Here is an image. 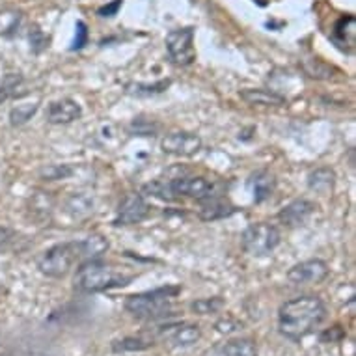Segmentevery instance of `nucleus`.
I'll return each instance as SVG.
<instances>
[{
  "label": "nucleus",
  "instance_id": "f257e3e1",
  "mask_svg": "<svg viewBox=\"0 0 356 356\" xmlns=\"http://www.w3.org/2000/svg\"><path fill=\"white\" fill-rule=\"evenodd\" d=\"M327 308L319 297L304 295L287 300L278 309V330L293 341H300L325 321Z\"/></svg>",
  "mask_w": 356,
  "mask_h": 356
},
{
  "label": "nucleus",
  "instance_id": "f03ea898",
  "mask_svg": "<svg viewBox=\"0 0 356 356\" xmlns=\"http://www.w3.org/2000/svg\"><path fill=\"white\" fill-rule=\"evenodd\" d=\"M144 193L164 200V202H174L177 198H194L202 202V200L213 196L215 185L200 175H181V177H174L170 181H159L157 179V181L147 183L144 185Z\"/></svg>",
  "mask_w": 356,
  "mask_h": 356
},
{
  "label": "nucleus",
  "instance_id": "7ed1b4c3",
  "mask_svg": "<svg viewBox=\"0 0 356 356\" xmlns=\"http://www.w3.org/2000/svg\"><path fill=\"white\" fill-rule=\"evenodd\" d=\"M133 280L131 275L118 273L112 265L97 259H86L81 263L75 275V289L82 293H99L112 287L127 286Z\"/></svg>",
  "mask_w": 356,
  "mask_h": 356
},
{
  "label": "nucleus",
  "instance_id": "20e7f679",
  "mask_svg": "<svg viewBox=\"0 0 356 356\" xmlns=\"http://www.w3.org/2000/svg\"><path fill=\"white\" fill-rule=\"evenodd\" d=\"M179 293V287H161L155 291L136 293L125 298V309L136 319H159L172 314L174 297Z\"/></svg>",
  "mask_w": 356,
  "mask_h": 356
},
{
  "label": "nucleus",
  "instance_id": "39448f33",
  "mask_svg": "<svg viewBox=\"0 0 356 356\" xmlns=\"http://www.w3.org/2000/svg\"><path fill=\"white\" fill-rule=\"evenodd\" d=\"M79 257V245L76 241L73 243H58L51 246L38 257V269L41 275L49 278H64L75 265Z\"/></svg>",
  "mask_w": 356,
  "mask_h": 356
},
{
  "label": "nucleus",
  "instance_id": "423d86ee",
  "mask_svg": "<svg viewBox=\"0 0 356 356\" xmlns=\"http://www.w3.org/2000/svg\"><path fill=\"white\" fill-rule=\"evenodd\" d=\"M282 235L276 226L267 222H256L250 224L241 235V246L246 254L256 257L269 256L278 248Z\"/></svg>",
  "mask_w": 356,
  "mask_h": 356
},
{
  "label": "nucleus",
  "instance_id": "0eeeda50",
  "mask_svg": "<svg viewBox=\"0 0 356 356\" xmlns=\"http://www.w3.org/2000/svg\"><path fill=\"white\" fill-rule=\"evenodd\" d=\"M166 51L170 54V60L175 65H191L196 60V49H194V29L185 26V29L170 30L166 34Z\"/></svg>",
  "mask_w": 356,
  "mask_h": 356
},
{
  "label": "nucleus",
  "instance_id": "6e6552de",
  "mask_svg": "<svg viewBox=\"0 0 356 356\" xmlns=\"http://www.w3.org/2000/svg\"><path fill=\"white\" fill-rule=\"evenodd\" d=\"M330 275L328 263L323 259H306L297 265H293L291 269L287 270V280L291 282L293 286H312V284H321L327 280Z\"/></svg>",
  "mask_w": 356,
  "mask_h": 356
},
{
  "label": "nucleus",
  "instance_id": "1a4fd4ad",
  "mask_svg": "<svg viewBox=\"0 0 356 356\" xmlns=\"http://www.w3.org/2000/svg\"><path fill=\"white\" fill-rule=\"evenodd\" d=\"M149 215V205L146 204L144 196L138 193H129L118 205L116 216H114V226H133L146 220Z\"/></svg>",
  "mask_w": 356,
  "mask_h": 356
},
{
  "label": "nucleus",
  "instance_id": "9d476101",
  "mask_svg": "<svg viewBox=\"0 0 356 356\" xmlns=\"http://www.w3.org/2000/svg\"><path fill=\"white\" fill-rule=\"evenodd\" d=\"M161 149L166 155H174V157H193L202 149V138L196 133L174 131L164 135L161 140Z\"/></svg>",
  "mask_w": 356,
  "mask_h": 356
},
{
  "label": "nucleus",
  "instance_id": "9b49d317",
  "mask_svg": "<svg viewBox=\"0 0 356 356\" xmlns=\"http://www.w3.org/2000/svg\"><path fill=\"white\" fill-rule=\"evenodd\" d=\"M314 211H316L314 202H309L306 198L293 200L291 204L282 207L280 213H278V220L287 228H298V226H304L308 222L309 216L314 215Z\"/></svg>",
  "mask_w": 356,
  "mask_h": 356
},
{
  "label": "nucleus",
  "instance_id": "f8f14e48",
  "mask_svg": "<svg viewBox=\"0 0 356 356\" xmlns=\"http://www.w3.org/2000/svg\"><path fill=\"white\" fill-rule=\"evenodd\" d=\"M81 116V105L75 99H70V97L49 103L47 114H45V118H47V122L51 125H67V123H73Z\"/></svg>",
  "mask_w": 356,
  "mask_h": 356
},
{
  "label": "nucleus",
  "instance_id": "ddd939ff",
  "mask_svg": "<svg viewBox=\"0 0 356 356\" xmlns=\"http://www.w3.org/2000/svg\"><path fill=\"white\" fill-rule=\"evenodd\" d=\"M161 334L175 347H191L202 338V330L198 325H168V327H163Z\"/></svg>",
  "mask_w": 356,
  "mask_h": 356
},
{
  "label": "nucleus",
  "instance_id": "4468645a",
  "mask_svg": "<svg viewBox=\"0 0 356 356\" xmlns=\"http://www.w3.org/2000/svg\"><path fill=\"white\" fill-rule=\"evenodd\" d=\"M241 99L252 106H284L286 97L267 88H246L239 92Z\"/></svg>",
  "mask_w": 356,
  "mask_h": 356
},
{
  "label": "nucleus",
  "instance_id": "2eb2a0df",
  "mask_svg": "<svg viewBox=\"0 0 356 356\" xmlns=\"http://www.w3.org/2000/svg\"><path fill=\"white\" fill-rule=\"evenodd\" d=\"M248 187H250L252 194H254V202L256 204H263L273 196L276 188L275 175L270 174L269 170H257L248 177Z\"/></svg>",
  "mask_w": 356,
  "mask_h": 356
},
{
  "label": "nucleus",
  "instance_id": "dca6fc26",
  "mask_svg": "<svg viewBox=\"0 0 356 356\" xmlns=\"http://www.w3.org/2000/svg\"><path fill=\"white\" fill-rule=\"evenodd\" d=\"M200 211L198 216L205 222H213V220H220V218H228L235 213V207L229 204L228 200L224 198H216L215 194L205 198L200 202Z\"/></svg>",
  "mask_w": 356,
  "mask_h": 356
},
{
  "label": "nucleus",
  "instance_id": "f3484780",
  "mask_svg": "<svg viewBox=\"0 0 356 356\" xmlns=\"http://www.w3.org/2000/svg\"><path fill=\"white\" fill-rule=\"evenodd\" d=\"M336 187V172L332 168H317L309 172L308 175V188L312 193L321 194V196H330Z\"/></svg>",
  "mask_w": 356,
  "mask_h": 356
},
{
  "label": "nucleus",
  "instance_id": "a211bd4d",
  "mask_svg": "<svg viewBox=\"0 0 356 356\" xmlns=\"http://www.w3.org/2000/svg\"><path fill=\"white\" fill-rule=\"evenodd\" d=\"M24 94V76L21 73H8L0 79V105L15 97H23Z\"/></svg>",
  "mask_w": 356,
  "mask_h": 356
},
{
  "label": "nucleus",
  "instance_id": "6ab92c4d",
  "mask_svg": "<svg viewBox=\"0 0 356 356\" xmlns=\"http://www.w3.org/2000/svg\"><path fill=\"white\" fill-rule=\"evenodd\" d=\"M79 245V257L84 259H97L108 250V239L103 235H90L84 241H76Z\"/></svg>",
  "mask_w": 356,
  "mask_h": 356
},
{
  "label": "nucleus",
  "instance_id": "aec40b11",
  "mask_svg": "<svg viewBox=\"0 0 356 356\" xmlns=\"http://www.w3.org/2000/svg\"><path fill=\"white\" fill-rule=\"evenodd\" d=\"M356 40V17L355 15H345L336 23L334 26V41L338 43L339 47L349 45L350 49L355 47Z\"/></svg>",
  "mask_w": 356,
  "mask_h": 356
},
{
  "label": "nucleus",
  "instance_id": "412c9836",
  "mask_svg": "<svg viewBox=\"0 0 356 356\" xmlns=\"http://www.w3.org/2000/svg\"><path fill=\"white\" fill-rule=\"evenodd\" d=\"M23 24V13L13 8H2L0 10V35L12 38L19 32Z\"/></svg>",
  "mask_w": 356,
  "mask_h": 356
},
{
  "label": "nucleus",
  "instance_id": "4be33fe9",
  "mask_svg": "<svg viewBox=\"0 0 356 356\" xmlns=\"http://www.w3.org/2000/svg\"><path fill=\"white\" fill-rule=\"evenodd\" d=\"M65 211L76 220H82L94 213V202L86 194H73L65 202Z\"/></svg>",
  "mask_w": 356,
  "mask_h": 356
},
{
  "label": "nucleus",
  "instance_id": "5701e85b",
  "mask_svg": "<svg viewBox=\"0 0 356 356\" xmlns=\"http://www.w3.org/2000/svg\"><path fill=\"white\" fill-rule=\"evenodd\" d=\"M222 356H257V345L248 338L232 339L222 347Z\"/></svg>",
  "mask_w": 356,
  "mask_h": 356
},
{
  "label": "nucleus",
  "instance_id": "b1692460",
  "mask_svg": "<svg viewBox=\"0 0 356 356\" xmlns=\"http://www.w3.org/2000/svg\"><path fill=\"white\" fill-rule=\"evenodd\" d=\"M38 111H40V101L13 106L12 111H10V125L12 127H23V125H26L34 118Z\"/></svg>",
  "mask_w": 356,
  "mask_h": 356
},
{
  "label": "nucleus",
  "instance_id": "393cba45",
  "mask_svg": "<svg viewBox=\"0 0 356 356\" xmlns=\"http://www.w3.org/2000/svg\"><path fill=\"white\" fill-rule=\"evenodd\" d=\"M304 71H306L312 79H317V81H330V79H332L334 67L332 65L325 64V62H321L319 58H314L304 62Z\"/></svg>",
  "mask_w": 356,
  "mask_h": 356
},
{
  "label": "nucleus",
  "instance_id": "a878e982",
  "mask_svg": "<svg viewBox=\"0 0 356 356\" xmlns=\"http://www.w3.org/2000/svg\"><path fill=\"white\" fill-rule=\"evenodd\" d=\"M153 345V339L144 338H123L112 343V349L116 353H127V350H144Z\"/></svg>",
  "mask_w": 356,
  "mask_h": 356
},
{
  "label": "nucleus",
  "instance_id": "bb28decb",
  "mask_svg": "<svg viewBox=\"0 0 356 356\" xmlns=\"http://www.w3.org/2000/svg\"><path fill=\"white\" fill-rule=\"evenodd\" d=\"M222 306H224V300L218 297L200 298V300H194L191 304V309H193L194 314H198V316H209V314H216L218 309H222Z\"/></svg>",
  "mask_w": 356,
  "mask_h": 356
},
{
  "label": "nucleus",
  "instance_id": "cd10ccee",
  "mask_svg": "<svg viewBox=\"0 0 356 356\" xmlns=\"http://www.w3.org/2000/svg\"><path fill=\"white\" fill-rule=\"evenodd\" d=\"M168 86L170 81H161L157 82V84H153V86H147V84H131V86H127V92L131 95H138V97H142V95L161 94V92H164Z\"/></svg>",
  "mask_w": 356,
  "mask_h": 356
},
{
  "label": "nucleus",
  "instance_id": "c85d7f7f",
  "mask_svg": "<svg viewBox=\"0 0 356 356\" xmlns=\"http://www.w3.org/2000/svg\"><path fill=\"white\" fill-rule=\"evenodd\" d=\"M73 174V168L67 164H51L45 170H41V177H45L47 181H56V179H64Z\"/></svg>",
  "mask_w": 356,
  "mask_h": 356
},
{
  "label": "nucleus",
  "instance_id": "c756f323",
  "mask_svg": "<svg viewBox=\"0 0 356 356\" xmlns=\"http://www.w3.org/2000/svg\"><path fill=\"white\" fill-rule=\"evenodd\" d=\"M29 41H30V47L34 51L35 54H40L41 51H45L49 47V38L43 32H41L38 26H32L29 32Z\"/></svg>",
  "mask_w": 356,
  "mask_h": 356
},
{
  "label": "nucleus",
  "instance_id": "7c9ffc66",
  "mask_svg": "<svg viewBox=\"0 0 356 356\" xmlns=\"http://www.w3.org/2000/svg\"><path fill=\"white\" fill-rule=\"evenodd\" d=\"M133 131H135L136 135H140V136H153L155 133H157V129L159 125L157 123H153L152 122H146V120H142V118H135V122H133Z\"/></svg>",
  "mask_w": 356,
  "mask_h": 356
},
{
  "label": "nucleus",
  "instance_id": "2f4dec72",
  "mask_svg": "<svg viewBox=\"0 0 356 356\" xmlns=\"http://www.w3.org/2000/svg\"><path fill=\"white\" fill-rule=\"evenodd\" d=\"M75 40H73V45H71V51H79L88 43V26L84 21H76L75 26Z\"/></svg>",
  "mask_w": 356,
  "mask_h": 356
},
{
  "label": "nucleus",
  "instance_id": "473e14b6",
  "mask_svg": "<svg viewBox=\"0 0 356 356\" xmlns=\"http://www.w3.org/2000/svg\"><path fill=\"white\" fill-rule=\"evenodd\" d=\"M15 241H17V234H15L13 229L0 226V250L12 248V246L15 245Z\"/></svg>",
  "mask_w": 356,
  "mask_h": 356
},
{
  "label": "nucleus",
  "instance_id": "72a5a7b5",
  "mask_svg": "<svg viewBox=\"0 0 356 356\" xmlns=\"http://www.w3.org/2000/svg\"><path fill=\"white\" fill-rule=\"evenodd\" d=\"M215 327L220 334H229L234 332V330H239L241 325L237 321H234L232 317H226V319H220V321L216 323Z\"/></svg>",
  "mask_w": 356,
  "mask_h": 356
},
{
  "label": "nucleus",
  "instance_id": "f704fd0d",
  "mask_svg": "<svg viewBox=\"0 0 356 356\" xmlns=\"http://www.w3.org/2000/svg\"><path fill=\"white\" fill-rule=\"evenodd\" d=\"M120 8H122V0H114V2H111V4L99 8L97 13H99L101 17H114Z\"/></svg>",
  "mask_w": 356,
  "mask_h": 356
}]
</instances>
